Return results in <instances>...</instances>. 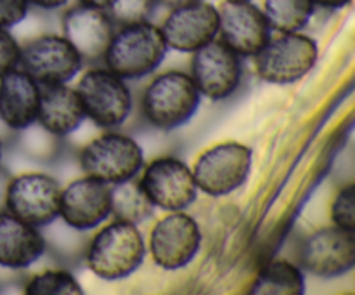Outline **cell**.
Wrapping results in <instances>:
<instances>
[{
    "instance_id": "obj_1",
    "label": "cell",
    "mask_w": 355,
    "mask_h": 295,
    "mask_svg": "<svg viewBox=\"0 0 355 295\" xmlns=\"http://www.w3.org/2000/svg\"><path fill=\"white\" fill-rule=\"evenodd\" d=\"M166 44L162 30L149 21L125 24L114 31L104 54L107 69L123 80H139L163 62Z\"/></svg>"
},
{
    "instance_id": "obj_2",
    "label": "cell",
    "mask_w": 355,
    "mask_h": 295,
    "mask_svg": "<svg viewBox=\"0 0 355 295\" xmlns=\"http://www.w3.org/2000/svg\"><path fill=\"white\" fill-rule=\"evenodd\" d=\"M144 257L146 242L137 224L114 221L90 242L87 266L103 280H123L141 267Z\"/></svg>"
},
{
    "instance_id": "obj_3",
    "label": "cell",
    "mask_w": 355,
    "mask_h": 295,
    "mask_svg": "<svg viewBox=\"0 0 355 295\" xmlns=\"http://www.w3.org/2000/svg\"><path fill=\"white\" fill-rule=\"evenodd\" d=\"M200 99L201 94L191 75L168 71L156 76L146 87L142 96V113L156 128L173 130L194 117Z\"/></svg>"
},
{
    "instance_id": "obj_4",
    "label": "cell",
    "mask_w": 355,
    "mask_h": 295,
    "mask_svg": "<svg viewBox=\"0 0 355 295\" xmlns=\"http://www.w3.org/2000/svg\"><path fill=\"white\" fill-rule=\"evenodd\" d=\"M80 165L85 176L113 186L134 179L141 172L144 165V153L128 135L106 132L83 148Z\"/></svg>"
},
{
    "instance_id": "obj_5",
    "label": "cell",
    "mask_w": 355,
    "mask_h": 295,
    "mask_svg": "<svg viewBox=\"0 0 355 295\" xmlns=\"http://www.w3.org/2000/svg\"><path fill=\"white\" fill-rule=\"evenodd\" d=\"M318 44L307 35L281 33L270 38L255 54V68L262 80L276 85L295 83L304 78L318 61Z\"/></svg>"
},
{
    "instance_id": "obj_6",
    "label": "cell",
    "mask_w": 355,
    "mask_h": 295,
    "mask_svg": "<svg viewBox=\"0 0 355 295\" xmlns=\"http://www.w3.org/2000/svg\"><path fill=\"white\" fill-rule=\"evenodd\" d=\"M252 170V149L241 142H220L198 158L193 169L198 189L210 196H225L246 183Z\"/></svg>"
},
{
    "instance_id": "obj_7",
    "label": "cell",
    "mask_w": 355,
    "mask_h": 295,
    "mask_svg": "<svg viewBox=\"0 0 355 295\" xmlns=\"http://www.w3.org/2000/svg\"><path fill=\"white\" fill-rule=\"evenodd\" d=\"M76 92L85 115L99 127L113 128L123 125L132 111V94L127 83L107 68L85 73Z\"/></svg>"
},
{
    "instance_id": "obj_8",
    "label": "cell",
    "mask_w": 355,
    "mask_h": 295,
    "mask_svg": "<svg viewBox=\"0 0 355 295\" xmlns=\"http://www.w3.org/2000/svg\"><path fill=\"white\" fill-rule=\"evenodd\" d=\"M61 191L47 174H21L7 184L6 210L35 228L47 226L59 217Z\"/></svg>"
},
{
    "instance_id": "obj_9",
    "label": "cell",
    "mask_w": 355,
    "mask_h": 295,
    "mask_svg": "<svg viewBox=\"0 0 355 295\" xmlns=\"http://www.w3.org/2000/svg\"><path fill=\"white\" fill-rule=\"evenodd\" d=\"M139 186L155 207L166 212L186 210L198 196L193 170L179 158L163 156L146 167Z\"/></svg>"
},
{
    "instance_id": "obj_10",
    "label": "cell",
    "mask_w": 355,
    "mask_h": 295,
    "mask_svg": "<svg viewBox=\"0 0 355 295\" xmlns=\"http://www.w3.org/2000/svg\"><path fill=\"white\" fill-rule=\"evenodd\" d=\"M201 239L200 226L191 215L184 210L170 212L153 229L149 252L156 266L162 269H182L198 255Z\"/></svg>"
},
{
    "instance_id": "obj_11",
    "label": "cell",
    "mask_w": 355,
    "mask_h": 295,
    "mask_svg": "<svg viewBox=\"0 0 355 295\" xmlns=\"http://www.w3.org/2000/svg\"><path fill=\"white\" fill-rule=\"evenodd\" d=\"M19 65L40 85L68 83L82 68V56L64 37L42 35L21 47Z\"/></svg>"
},
{
    "instance_id": "obj_12",
    "label": "cell",
    "mask_w": 355,
    "mask_h": 295,
    "mask_svg": "<svg viewBox=\"0 0 355 295\" xmlns=\"http://www.w3.org/2000/svg\"><path fill=\"white\" fill-rule=\"evenodd\" d=\"M191 78L201 96L220 101L232 96L241 82V59L222 40H211L193 52Z\"/></svg>"
},
{
    "instance_id": "obj_13",
    "label": "cell",
    "mask_w": 355,
    "mask_h": 295,
    "mask_svg": "<svg viewBox=\"0 0 355 295\" xmlns=\"http://www.w3.org/2000/svg\"><path fill=\"white\" fill-rule=\"evenodd\" d=\"M302 267L314 276L336 278L355 266V235L342 228L319 229L305 239L300 253Z\"/></svg>"
},
{
    "instance_id": "obj_14",
    "label": "cell",
    "mask_w": 355,
    "mask_h": 295,
    "mask_svg": "<svg viewBox=\"0 0 355 295\" xmlns=\"http://www.w3.org/2000/svg\"><path fill=\"white\" fill-rule=\"evenodd\" d=\"M162 35L168 49L194 52L218 35V9L205 0L170 10L162 24Z\"/></svg>"
},
{
    "instance_id": "obj_15",
    "label": "cell",
    "mask_w": 355,
    "mask_h": 295,
    "mask_svg": "<svg viewBox=\"0 0 355 295\" xmlns=\"http://www.w3.org/2000/svg\"><path fill=\"white\" fill-rule=\"evenodd\" d=\"M263 10L253 2H224L218 9V35L238 56H255L270 40Z\"/></svg>"
},
{
    "instance_id": "obj_16",
    "label": "cell",
    "mask_w": 355,
    "mask_h": 295,
    "mask_svg": "<svg viewBox=\"0 0 355 295\" xmlns=\"http://www.w3.org/2000/svg\"><path fill=\"white\" fill-rule=\"evenodd\" d=\"M111 215V184L85 176L61 191L59 217L73 229L87 231Z\"/></svg>"
},
{
    "instance_id": "obj_17",
    "label": "cell",
    "mask_w": 355,
    "mask_h": 295,
    "mask_svg": "<svg viewBox=\"0 0 355 295\" xmlns=\"http://www.w3.org/2000/svg\"><path fill=\"white\" fill-rule=\"evenodd\" d=\"M62 31V37L75 47L82 59H97L106 54L114 35V21L107 10L80 3L66 12Z\"/></svg>"
},
{
    "instance_id": "obj_18",
    "label": "cell",
    "mask_w": 355,
    "mask_h": 295,
    "mask_svg": "<svg viewBox=\"0 0 355 295\" xmlns=\"http://www.w3.org/2000/svg\"><path fill=\"white\" fill-rule=\"evenodd\" d=\"M40 83L23 68H12L0 75V120L14 130L37 121Z\"/></svg>"
},
{
    "instance_id": "obj_19",
    "label": "cell",
    "mask_w": 355,
    "mask_h": 295,
    "mask_svg": "<svg viewBox=\"0 0 355 295\" xmlns=\"http://www.w3.org/2000/svg\"><path fill=\"white\" fill-rule=\"evenodd\" d=\"M45 252V239L38 228L0 210V266L24 269Z\"/></svg>"
},
{
    "instance_id": "obj_20",
    "label": "cell",
    "mask_w": 355,
    "mask_h": 295,
    "mask_svg": "<svg viewBox=\"0 0 355 295\" xmlns=\"http://www.w3.org/2000/svg\"><path fill=\"white\" fill-rule=\"evenodd\" d=\"M87 118L76 89L66 83L40 85L37 120L42 127L54 135H69Z\"/></svg>"
},
{
    "instance_id": "obj_21",
    "label": "cell",
    "mask_w": 355,
    "mask_h": 295,
    "mask_svg": "<svg viewBox=\"0 0 355 295\" xmlns=\"http://www.w3.org/2000/svg\"><path fill=\"white\" fill-rule=\"evenodd\" d=\"M305 292V278L300 267L277 259L260 269L250 294L259 295H300Z\"/></svg>"
},
{
    "instance_id": "obj_22",
    "label": "cell",
    "mask_w": 355,
    "mask_h": 295,
    "mask_svg": "<svg viewBox=\"0 0 355 295\" xmlns=\"http://www.w3.org/2000/svg\"><path fill=\"white\" fill-rule=\"evenodd\" d=\"M153 210L155 205L134 179L111 186V214L116 221L139 224L151 217Z\"/></svg>"
},
{
    "instance_id": "obj_23",
    "label": "cell",
    "mask_w": 355,
    "mask_h": 295,
    "mask_svg": "<svg viewBox=\"0 0 355 295\" xmlns=\"http://www.w3.org/2000/svg\"><path fill=\"white\" fill-rule=\"evenodd\" d=\"M312 0H266L263 14L267 17L270 30L279 33H295L302 31L314 16Z\"/></svg>"
},
{
    "instance_id": "obj_24",
    "label": "cell",
    "mask_w": 355,
    "mask_h": 295,
    "mask_svg": "<svg viewBox=\"0 0 355 295\" xmlns=\"http://www.w3.org/2000/svg\"><path fill=\"white\" fill-rule=\"evenodd\" d=\"M26 295H82L83 288L68 271H45L28 281Z\"/></svg>"
},
{
    "instance_id": "obj_25",
    "label": "cell",
    "mask_w": 355,
    "mask_h": 295,
    "mask_svg": "<svg viewBox=\"0 0 355 295\" xmlns=\"http://www.w3.org/2000/svg\"><path fill=\"white\" fill-rule=\"evenodd\" d=\"M155 6L156 0H114L107 12L114 23L125 26V24L149 21Z\"/></svg>"
},
{
    "instance_id": "obj_26",
    "label": "cell",
    "mask_w": 355,
    "mask_h": 295,
    "mask_svg": "<svg viewBox=\"0 0 355 295\" xmlns=\"http://www.w3.org/2000/svg\"><path fill=\"white\" fill-rule=\"evenodd\" d=\"M331 219L336 228L355 229V187L347 186L338 191L331 205Z\"/></svg>"
},
{
    "instance_id": "obj_27",
    "label": "cell",
    "mask_w": 355,
    "mask_h": 295,
    "mask_svg": "<svg viewBox=\"0 0 355 295\" xmlns=\"http://www.w3.org/2000/svg\"><path fill=\"white\" fill-rule=\"evenodd\" d=\"M21 47L7 28L0 26V75L19 66Z\"/></svg>"
},
{
    "instance_id": "obj_28",
    "label": "cell",
    "mask_w": 355,
    "mask_h": 295,
    "mask_svg": "<svg viewBox=\"0 0 355 295\" xmlns=\"http://www.w3.org/2000/svg\"><path fill=\"white\" fill-rule=\"evenodd\" d=\"M28 0H0V26L12 28L26 17Z\"/></svg>"
},
{
    "instance_id": "obj_29",
    "label": "cell",
    "mask_w": 355,
    "mask_h": 295,
    "mask_svg": "<svg viewBox=\"0 0 355 295\" xmlns=\"http://www.w3.org/2000/svg\"><path fill=\"white\" fill-rule=\"evenodd\" d=\"M28 3L40 7V9L49 10V9H59V7L66 6L68 0H28Z\"/></svg>"
},
{
    "instance_id": "obj_30",
    "label": "cell",
    "mask_w": 355,
    "mask_h": 295,
    "mask_svg": "<svg viewBox=\"0 0 355 295\" xmlns=\"http://www.w3.org/2000/svg\"><path fill=\"white\" fill-rule=\"evenodd\" d=\"M314 6L324 7V9H342V7L349 6L352 0H312Z\"/></svg>"
},
{
    "instance_id": "obj_31",
    "label": "cell",
    "mask_w": 355,
    "mask_h": 295,
    "mask_svg": "<svg viewBox=\"0 0 355 295\" xmlns=\"http://www.w3.org/2000/svg\"><path fill=\"white\" fill-rule=\"evenodd\" d=\"M114 0H80V3L83 6H90V7H97V9H104L110 10V7L113 6Z\"/></svg>"
},
{
    "instance_id": "obj_32",
    "label": "cell",
    "mask_w": 355,
    "mask_h": 295,
    "mask_svg": "<svg viewBox=\"0 0 355 295\" xmlns=\"http://www.w3.org/2000/svg\"><path fill=\"white\" fill-rule=\"evenodd\" d=\"M156 2L162 3V6L165 7H170V9H177V7L187 6V3L198 2V0H156Z\"/></svg>"
},
{
    "instance_id": "obj_33",
    "label": "cell",
    "mask_w": 355,
    "mask_h": 295,
    "mask_svg": "<svg viewBox=\"0 0 355 295\" xmlns=\"http://www.w3.org/2000/svg\"><path fill=\"white\" fill-rule=\"evenodd\" d=\"M222 2H253V0H222Z\"/></svg>"
},
{
    "instance_id": "obj_34",
    "label": "cell",
    "mask_w": 355,
    "mask_h": 295,
    "mask_svg": "<svg viewBox=\"0 0 355 295\" xmlns=\"http://www.w3.org/2000/svg\"><path fill=\"white\" fill-rule=\"evenodd\" d=\"M0 162H2V142H0Z\"/></svg>"
}]
</instances>
